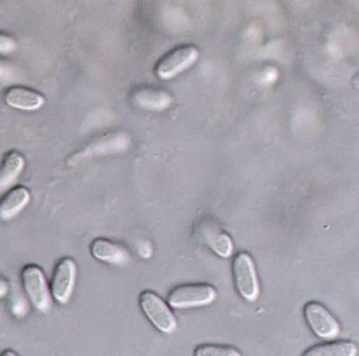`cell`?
<instances>
[{
	"mask_svg": "<svg viewBox=\"0 0 359 356\" xmlns=\"http://www.w3.org/2000/svg\"><path fill=\"white\" fill-rule=\"evenodd\" d=\"M22 281L32 305L41 312H46L51 305V295L44 279V272L37 265L25 266L22 270Z\"/></svg>",
	"mask_w": 359,
	"mask_h": 356,
	"instance_id": "obj_4",
	"label": "cell"
},
{
	"mask_svg": "<svg viewBox=\"0 0 359 356\" xmlns=\"http://www.w3.org/2000/svg\"><path fill=\"white\" fill-rule=\"evenodd\" d=\"M25 168V159L18 152H9L0 166V192L11 187Z\"/></svg>",
	"mask_w": 359,
	"mask_h": 356,
	"instance_id": "obj_13",
	"label": "cell"
},
{
	"mask_svg": "<svg viewBox=\"0 0 359 356\" xmlns=\"http://www.w3.org/2000/svg\"><path fill=\"white\" fill-rule=\"evenodd\" d=\"M6 103L8 106L16 110H25V112H34V110L43 108L46 99L39 92H34L25 86H13L6 92Z\"/></svg>",
	"mask_w": 359,
	"mask_h": 356,
	"instance_id": "obj_9",
	"label": "cell"
},
{
	"mask_svg": "<svg viewBox=\"0 0 359 356\" xmlns=\"http://www.w3.org/2000/svg\"><path fill=\"white\" fill-rule=\"evenodd\" d=\"M92 256L101 261L106 263H115V265H120V263L129 261V254H127L126 249L122 245L115 244V242H109L106 238H97V240L92 242Z\"/></svg>",
	"mask_w": 359,
	"mask_h": 356,
	"instance_id": "obj_12",
	"label": "cell"
},
{
	"mask_svg": "<svg viewBox=\"0 0 359 356\" xmlns=\"http://www.w3.org/2000/svg\"><path fill=\"white\" fill-rule=\"evenodd\" d=\"M16 50V41L13 39L8 34L0 32V55L11 53V51Z\"/></svg>",
	"mask_w": 359,
	"mask_h": 356,
	"instance_id": "obj_16",
	"label": "cell"
},
{
	"mask_svg": "<svg viewBox=\"0 0 359 356\" xmlns=\"http://www.w3.org/2000/svg\"><path fill=\"white\" fill-rule=\"evenodd\" d=\"M133 103L137 108L162 112V110L171 106L172 99L168 92L150 88V86H141V88H136V91L133 92Z\"/></svg>",
	"mask_w": 359,
	"mask_h": 356,
	"instance_id": "obj_10",
	"label": "cell"
},
{
	"mask_svg": "<svg viewBox=\"0 0 359 356\" xmlns=\"http://www.w3.org/2000/svg\"><path fill=\"white\" fill-rule=\"evenodd\" d=\"M355 355H358V348H355L354 342H348V341L316 345V348L305 351V356H355Z\"/></svg>",
	"mask_w": 359,
	"mask_h": 356,
	"instance_id": "obj_14",
	"label": "cell"
},
{
	"mask_svg": "<svg viewBox=\"0 0 359 356\" xmlns=\"http://www.w3.org/2000/svg\"><path fill=\"white\" fill-rule=\"evenodd\" d=\"M140 305L141 310L144 312V316L150 319V323L154 324L157 330L164 331V334H172L178 327V321H176L175 314L171 312L168 303L161 298L158 295H155L154 291H143L140 295Z\"/></svg>",
	"mask_w": 359,
	"mask_h": 356,
	"instance_id": "obj_1",
	"label": "cell"
},
{
	"mask_svg": "<svg viewBox=\"0 0 359 356\" xmlns=\"http://www.w3.org/2000/svg\"><path fill=\"white\" fill-rule=\"evenodd\" d=\"M196 356H240L241 351L227 345H201L194 351Z\"/></svg>",
	"mask_w": 359,
	"mask_h": 356,
	"instance_id": "obj_15",
	"label": "cell"
},
{
	"mask_svg": "<svg viewBox=\"0 0 359 356\" xmlns=\"http://www.w3.org/2000/svg\"><path fill=\"white\" fill-rule=\"evenodd\" d=\"M217 291L210 284H184L178 286L169 295L168 303L175 309H189V307H203L215 302Z\"/></svg>",
	"mask_w": 359,
	"mask_h": 356,
	"instance_id": "obj_2",
	"label": "cell"
},
{
	"mask_svg": "<svg viewBox=\"0 0 359 356\" xmlns=\"http://www.w3.org/2000/svg\"><path fill=\"white\" fill-rule=\"evenodd\" d=\"M76 282V263L71 258H64L57 263L51 279V291L58 303H67Z\"/></svg>",
	"mask_w": 359,
	"mask_h": 356,
	"instance_id": "obj_8",
	"label": "cell"
},
{
	"mask_svg": "<svg viewBox=\"0 0 359 356\" xmlns=\"http://www.w3.org/2000/svg\"><path fill=\"white\" fill-rule=\"evenodd\" d=\"M196 231L203 238V242L220 258H229L233 254V240L215 220L208 219V217L201 219L196 224Z\"/></svg>",
	"mask_w": 359,
	"mask_h": 356,
	"instance_id": "obj_7",
	"label": "cell"
},
{
	"mask_svg": "<svg viewBox=\"0 0 359 356\" xmlns=\"http://www.w3.org/2000/svg\"><path fill=\"white\" fill-rule=\"evenodd\" d=\"M303 312H305L306 323L310 324V328H312V331L317 337L326 338V341L338 337L340 324H338V321L334 319L333 314L326 307L317 302H310L306 303Z\"/></svg>",
	"mask_w": 359,
	"mask_h": 356,
	"instance_id": "obj_6",
	"label": "cell"
},
{
	"mask_svg": "<svg viewBox=\"0 0 359 356\" xmlns=\"http://www.w3.org/2000/svg\"><path fill=\"white\" fill-rule=\"evenodd\" d=\"M233 274H234V284L240 295L243 296L247 302H255L259 296V282L257 274H255L254 259L247 252H240L236 254L233 261Z\"/></svg>",
	"mask_w": 359,
	"mask_h": 356,
	"instance_id": "obj_3",
	"label": "cell"
},
{
	"mask_svg": "<svg viewBox=\"0 0 359 356\" xmlns=\"http://www.w3.org/2000/svg\"><path fill=\"white\" fill-rule=\"evenodd\" d=\"M29 202H30L29 189L22 187V185L11 189V191L2 198V202H0V219L2 220L15 219V217L18 216L27 205H29Z\"/></svg>",
	"mask_w": 359,
	"mask_h": 356,
	"instance_id": "obj_11",
	"label": "cell"
},
{
	"mask_svg": "<svg viewBox=\"0 0 359 356\" xmlns=\"http://www.w3.org/2000/svg\"><path fill=\"white\" fill-rule=\"evenodd\" d=\"M199 57V51L196 46H180L172 50L171 53L165 55L164 58L158 60L155 65V74L161 79H172L184 72L185 69L191 67Z\"/></svg>",
	"mask_w": 359,
	"mask_h": 356,
	"instance_id": "obj_5",
	"label": "cell"
}]
</instances>
